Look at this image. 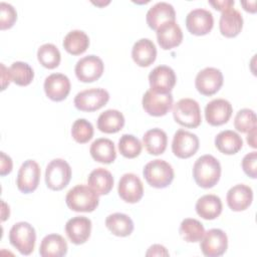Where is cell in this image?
<instances>
[{
    "instance_id": "1",
    "label": "cell",
    "mask_w": 257,
    "mask_h": 257,
    "mask_svg": "<svg viewBox=\"0 0 257 257\" xmlns=\"http://www.w3.org/2000/svg\"><path fill=\"white\" fill-rule=\"evenodd\" d=\"M193 177L201 188L209 189L214 187L221 177L220 162L212 155L201 156L194 164Z\"/></svg>"
},
{
    "instance_id": "2",
    "label": "cell",
    "mask_w": 257,
    "mask_h": 257,
    "mask_svg": "<svg viewBox=\"0 0 257 257\" xmlns=\"http://www.w3.org/2000/svg\"><path fill=\"white\" fill-rule=\"evenodd\" d=\"M65 202L67 207L74 212H92L98 206L99 198L92 188L80 184L67 192Z\"/></svg>"
},
{
    "instance_id": "3",
    "label": "cell",
    "mask_w": 257,
    "mask_h": 257,
    "mask_svg": "<svg viewBox=\"0 0 257 257\" xmlns=\"http://www.w3.org/2000/svg\"><path fill=\"white\" fill-rule=\"evenodd\" d=\"M143 175L150 186L163 189L173 182L175 173L173 167L168 162L156 159L145 166Z\"/></svg>"
},
{
    "instance_id": "4",
    "label": "cell",
    "mask_w": 257,
    "mask_h": 257,
    "mask_svg": "<svg viewBox=\"0 0 257 257\" xmlns=\"http://www.w3.org/2000/svg\"><path fill=\"white\" fill-rule=\"evenodd\" d=\"M9 241L22 255H29L35 247V229L27 222L15 223L9 231Z\"/></svg>"
},
{
    "instance_id": "5",
    "label": "cell",
    "mask_w": 257,
    "mask_h": 257,
    "mask_svg": "<svg viewBox=\"0 0 257 257\" xmlns=\"http://www.w3.org/2000/svg\"><path fill=\"white\" fill-rule=\"evenodd\" d=\"M176 122L186 127H197L202 121L199 103L193 98H182L173 107Z\"/></svg>"
},
{
    "instance_id": "6",
    "label": "cell",
    "mask_w": 257,
    "mask_h": 257,
    "mask_svg": "<svg viewBox=\"0 0 257 257\" xmlns=\"http://www.w3.org/2000/svg\"><path fill=\"white\" fill-rule=\"evenodd\" d=\"M71 179V168L69 164L62 159L50 161L45 170L46 186L53 191L64 189Z\"/></svg>"
},
{
    "instance_id": "7",
    "label": "cell",
    "mask_w": 257,
    "mask_h": 257,
    "mask_svg": "<svg viewBox=\"0 0 257 257\" xmlns=\"http://www.w3.org/2000/svg\"><path fill=\"white\" fill-rule=\"evenodd\" d=\"M109 93L104 88L91 87L79 91L74 97V105L81 111H94L107 103Z\"/></svg>"
},
{
    "instance_id": "8",
    "label": "cell",
    "mask_w": 257,
    "mask_h": 257,
    "mask_svg": "<svg viewBox=\"0 0 257 257\" xmlns=\"http://www.w3.org/2000/svg\"><path fill=\"white\" fill-rule=\"evenodd\" d=\"M200 241L202 253L207 257L221 256L228 248V237L221 229L214 228L208 230Z\"/></svg>"
},
{
    "instance_id": "9",
    "label": "cell",
    "mask_w": 257,
    "mask_h": 257,
    "mask_svg": "<svg viewBox=\"0 0 257 257\" xmlns=\"http://www.w3.org/2000/svg\"><path fill=\"white\" fill-rule=\"evenodd\" d=\"M40 167L34 160H26L19 168L16 185L20 192L24 194L35 191L40 180Z\"/></svg>"
},
{
    "instance_id": "10",
    "label": "cell",
    "mask_w": 257,
    "mask_h": 257,
    "mask_svg": "<svg viewBox=\"0 0 257 257\" xmlns=\"http://www.w3.org/2000/svg\"><path fill=\"white\" fill-rule=\"evenodd\" d=\"M142 104L146 112L153 116H162L172 108L173 95L169 93H161L152 90H147L143 96Z\"/></svg>"
},
{
    "instance_id": "11",
    "label": "cell",
    "mask_w": 257,
    "mask_h": 257,
    "mask_svg": "<svg viewBox=\"0 0 257 257\" xmlns=\"http://www.w3.org/2000/svg\"><path fill=\"white\" fill-rule=\"evenodd\" d=\"M223 74L220 69L215 67H206L198 72L195 85L197 90L203 95L215 94L223 85Z\"/></svg>"
},
{
    "instance_id": "12",
    "label": "cell",
    "mask_w": 257,
    "mask_h": 257,
    "mask_svg": "<svg viewBox=\"0 0 257 257\" xmlns=\"http://www.w3.org/2000/svg\"><path fill=\"white\" fill-rule=\"evenodd\" d=\"M104 64L102 60L93 54L80 58L75 64V75L82 82H92L97 80L103 72Z\"/></svg>"
},
{
    "instance_id": "13",
    "label": "cell",
    "mask_w": 257,
    "mask_h": 257,
    "mask_svg": "<svg viewBox=\"0 0 257 257\" xmlns=\"http://www.w3.org/2000/svg\"><path fill=\"white\" fill-rule=\"evenodd\" d=\"M199 149L198 137L183 128L178 130L173 138L172 152L180 159H188L194 156Z\"/></svg>"
},
{
    "instance_id": "14",
    "label": "cell",
    "mask_w": 257,
    "mask_h": 257,
    "mask_svg": "<svg viewBox=\"0 0 257 257\" xmlns=\"http://www.w3.org/2000/svg\"><path fill=\"white\" fill-rule=\"evenodd\" d=\"M214 25L211 11L203 8L191 10L186 17V27L194 35H205L209 33Z\"/></svg>"
},
{
    "instance_id": "15",
    "label": "cell",
    "mask_w": 257,
    "mask_h": 257,
    "mask_svg": "<svg viewBox=\"0 0 257 257\" xmlns=\"http://www.w3.org/2000/svg\"><path fill=\"white\" fill-rule=\"evenodd\" d=\"M177 81L175 71L167 65L155 67L149 74L151 89L161 93H169L174 88Z\"/></svg>"
},
{
    "instance_id": "16",
    "label": "cell",
    "mask_w": 257,
    "mask_h": 257,
    "mask_svg": "<svg viewBox=\"0 0 257 257\" xmlns=\"http://www.w3.org/2000/svg\"><path fill=\"white\" fill-rule=\"evenodd\" d=\"M117 192L119 197L127 203L139 202L144 195V186L141 179L133 173L122 175L118 181Z\"/></svg>"
},
{
    "instance_id": "17",
    "label": "cell",
    "mask_w": 257,
    "mask_h": 257,
    "mask_svg": "<svg viewBox=\"0 0 257 257\" xmlns=\"http://www.w3.org/2000/svg\"><path fill=\"white\" fill-rule=\"evenodd\" d=\"M233 112L232 104L224 98H215L205 107V117L209 124L217 126L226 123Z\"/></svg>"
},
{
    "instance_id": "18",
    "label": "cell",
    "mask_w": 257,
    "mask_h": 257,
    "mask_svg": "<svg viewBox=\"0 0 257 257\" xmlns=\"http://www.w3.org/2000/svg\"><path fill=\"white\" fill-rule=\"evenodd\" d=\"M44 91L53 101L65 99L70 91V80L62 73H52L44 80Z\"/></svg>"
},
{
    "instance_id": "19",
    "label": "cell",
    "mask_w": 257,
    "mask_h": 257,
    "mask_svg": "<svg viewBox=\"0 0 257 257\" xmlns=\"http://www.w3.org/2000/svg\"><path fill=\"white\" fill-rule=\"evenodd\" d=\"M65 232L73 244H83L90 236L91 221L84 216L72 217L65 224Z\"/></svg>"
},
{
    "instance_id": "20",
    "label": "cell",
    "mask_w": 257,
    "mask_h": 257,
    "mask_svg": "<svg viewBox=\"0 0 257 257\" xmlns=\"http://www.w3.org/2000/svg\"><path fill=\"white\" fill-rule=\"evenodd\" d=\"M156 31L158 43L165 50L180 45L183 40L182 29L176 21H167L163 23Z\"/></svg>"
},
{
    "instance_id": "21",
    "label": "cell",
    "mask_w": 257,
    "mask_h": 257,
    "mask_svg": "<svg viewBox=\"0 0 257 257\" xmlns=\"http://www.w3.org/2000/svg\"><path fill=\"white\" fill-rule=\"evenodd\" d=\"M227 204L232 211L240 212L246 210L252 203L253 191L244 184L233 186L227 192Z\"/></svg>"
},
{
    "instance_id": "22",
    "label": "cell",
    "mask_w": 257,
    "mask_h": 257,
    "mask_svg": "<svg viewBox=\"0 0 257 257\" xmlns=\"http://www.w3.org/2000/svg\"><path fill=\"white\" fill-rule=\"evenodd\" d=\"M146 20L151 29L157 30L167 21H176V12L172 4L158 2L148 10Z\"/></svg>"
},
{
    "instance_id": "23",
    "label": "cell",
    "mask_w": 257,
    "mask_h": 257,
    "mask_svg": "<svg viewBox=\"0 0 257 257\" xmlns=\"http://www.w3.org/2000/svg\"><path fill=\"white\" fill-rule=\"evenodd\" d=\"M243 27L242 14L233 7L222 11L219 21V28L222 35L225 37L237 36Z\"/></svg>"
},
{
    "instance_id": "24",
    "label": "cell",
    "mask_w": 257,
    "mask_h": 257,
    "mask_svg": "<svg viewBox=\"0 0 257 257\" xmlns=\"http://www.w3.org/2000/svg\"><path fill=\"white\" fill-rule=\"evenodd\" d=\"M132 57L139 66H150L157 57V48L155 43L149 38H142L138 40L133 46Z\"/></svg>"
},
{
    "instance_id": "25",
    "label": "cell",
    "mask_w": 257,
    "mask_h": 257,
    "mask_svg": "<svg viewBox=\"0 0 257 257\" xmlns=\"http://www.w3.org/2000/svg\"><path fill=\"white\" fill-rule=\"evenodd\" d=\"M197 214L205 220H214L222 213L223 205L221 199L213 194L204 195L196 203Z\"/></svg>"
},
{
    "instance_id": "26",
    "label": "cell",
    "mask_w": 257,
    "mask_h": 257,
    "mask_svg": "<svg viewBox=\"0 0 257 257\" xmlns=\"http://www.w3.org/2000/svg\"><path fill=\"white\" fill-rule=\"evenodd\" d=\"M67 243L59 234L46 235L39 247V254L42 257H62L67 253Z\"/></svg>"
},
{
    "instance_id": "27",
    "label": "cell",
    "mask_w": 257,
    "mask_h": 257,
    "mask_svg": "<svg viewBox=\"0 0 257 257\" xmlns=\"http://www.w3.org/2000/svg\"><path fill=\"white\" fill-rule=\"evenodd\" d=\"M89 153L94 161L102 164H110L116 158L114 144L106 138H99L93 141L90 145Z\"/></svg>"
},
{
    "instance_id": "28",
    "label": "cell",
    "mask_w": 257,
    "mask_h": 257,
    "mask_svg": "<svg viewBox=\"0 0 257 257\" xmlns=\"http://www.w3.org/2000/svg\"><path fill=\"white\" fill-rule=\"evenodd\" d=\"M143 144L150 155L158 156L163 154L168 145V136L166 132L159 127L147 131L143 137Z\"/></svg>"
},
{
    "instance_id": "29",
    "label": "cell",
    "mask_w": 257,
    "mask_h": 257,
    "mask_svg": "<svg viewBox=\"0 0 257 257\" xmlns=\"http://www.w3.org/2000/svg\"><path fill=\"white\" fill-rule=\"evenodd\" d=\"M216 148L225 155L238 153L243 146L242 138L234 131L226 130L220 132L215 138Z\"/></svg>"
},
{
    "instance_id": "30",
    "label": "cell",
    "mask_w": 257,
    "mask_h": 257,
    "mask_svg": "<svg viewBox=\"0 0 257 257\" xmlns=\"http://www.w3.org/2000/svg\"><path fill=\"white\" fill-rule=\"evenodd\" d=\"M87 183L98 195H106L113 187V177L108 170L96 168L88 175Z\"/></svg>"
},
{
    "instance_id": "31",
    "label": "cell",
    "mask_w": 257,
    "mask_h": 257,
    "mask_svg": "<svg viewBox=\"0 0 257 257\" xmlns=\"http://www.w3.org/2000/svg\"><path fill=\"white\" fill-rule=\"evenodd\" d=\"M124 125V116L117 109H107L97 118V128L105 134L119 132Z\"/></svg>"
},
{
    "instance_id": "32",
    "label": "cell",
    "mask_w": 257,
    "mask_h": 257,
    "mask_svg": "<svg viewBox=\"0 0 257 257\" xmlns=\"http://www.w3.org/2000/svg\"><path fill=\"white\" fill-rule=\"evenodd\" d=\"M106 228L115 236L126 237L134 231V222L123 213H113L105 219Z\"/></svg>"
},
{
    "instance_id": "33",
    "label": "cell",
    "mask_w": 257,
    "mask_h": 257,
    "mask_svg": "<svg viewBox=\"0 0 257 257\" xmlns=\"http://www.w3.org/2000/svg\"><path fill=\"white\" fill-rule=\"evenodd\" d=\"M62 44L68 53L72 55H79L88 48L89 38L82 30H71L65 35Z\"/></svg>"
},
{
    "instance_id": "34",
    "label": "cell",
    "mask_w": 257,
    "mask_h": 257,
    "mask_svg": "<svg viewBox=\"0 0 257 257\" xmlns=\"http://www.w3.org/2000/svg\"><path fill=\"white\" fill-rule=\"evenodd\" d=\"M179 231L182 238L186 242L195 243L203 238L205 228L199 220L193 218H186L182 221Z\"/></svg>"
},
{
    "instance_id": "35",
    "label": "cell",
    "mask_w": 257,
    "mask_h": 257,
    "mask_svg": "<svg viewBox=\"0 0 257 257\" xmlns=\"http://www.w3.org/2000/svg\"><path fill=\"white\" fill-rule=\"evenodd\" d=\"M9 75L15 84L26 86L33 80L34 71L28 63L23 61H15L9 67Z\"/></svg>"
},
{
    "instance_id": "36",
    "label": "cell",
    "mask_w": 257,
    "mask_h": 257,
    "mask_svg": "<svg viewBox=\"0 0 257 257\" xmlns=\"http://www.w3.org/2000/svg\"><path fill=\"white\" fill-rule=\"evenodd\" d=\"M37 58L40 64L48 69L57 67L61 60L60 51L52 43H45L37 50Z\"/></svg>"
},
{
    "instance_id": "37",
    "label": "cell",
    "mask_w": 257,
    "mask_h": 257,
    "mask_svg": "<svg viewBox=\"0 0 257 257\" xmlns=\"http://www.w3.org/2000/svg\"><path fill=\"white\" fill-rule=\"evenodd\" d=\"M118 151L124 158L134 159L141 154L142 144L137 137L124 134L118 141Z\"/></svg>"
},
{
    "instance_id": "38",
    "label": "cell",
    "mask_w": 257,
    "mask_h": 257,
    "mask_svg": "<svg viewBox=\"0 0 257 257\" xmlns=\"http://www.w3.org/2000/svg\"><path fill=\"white\" fill-rule=\"evenodd\" d=\"M71 136L75 142L85 144L93 137V126L85 118H77L71 126Z\"/></svg>"
},
{
    "instance_id": "39",
    "label": "cell",
    "mask_w": 257,
    "mask_h": 257,
    "mask_svg": "<svg viewBox=\"0 0 257 257\" xmlns=\"http://www.w3.org/2000/svg\"><path fill=\"white\" fill-rule=\"evenodd\" d=\"M256 113L249 108L240 109L234 118V127L241 133H248L256 127Z\"/></svg>"
},
{
    "instance_id": "40",
    "label": "cell",
    "mask_w": 257,
    "mask_h": 257,
    "mask_svg": "<svg viewBox=\"0 0 257 257\" xmlns=\"http://www.w3.org/2000/svg\"><path fill=\"white\" fill-rule=\"evenodd\" d=\"M17 19V12L15 8L6 2L0 3V28L5 30L11 28Z\"/></svg>"
},
{
    "instance_id": "41",
    "label": "cell",
    "mask_w": 257,
    "mask_h": 257,
    "mask_svg": "<svg viewBox=\"0 0 257 257\" xmlns=\"http://www.w3.org/2000/svg\"><path fill=\"white\" fill-rule=\"evenodd\" d=\"M257 153L255 151L247 154L242 160V169L244 173L252 179L257 178Z\"/></svg>"
},
{
    "instance_id": "42",
    "label": "cell",
    "mask_w": 257,
    "mask_h": 257,
    "mask_svg": "<svg viewBox=\"0 0 257 257\" xmlns=\"http://www.w3.org/2000/svg\"><path fill=\"white\" fill-rule=\"evenodd\" d=\"M12 160L9 156H7L4 152H1V169H0V175L5 176L9 174L12 171Z\"/></svg>"
},
{
    "instance_id": "43",
    "label": "cell",
    "mask_w": 257,
    "mask_h": 257,
    "mask_svg": "<svg viewBox=\"0 0 257 257\" xmlns=\"http://www.w3.org/2000/svg\"><path fill=\"white\" fill-rule=\"evenodd\" d=\"M146 255L147 256H168L169 252L167 251L166 247H164L163 245L155 244L149 248Z\"/></svg>"
},
{
    "instance_id": "44",
    "label": "cell",
    "mask_w": 257,
    "mask_h": 257,
    "mask_svg": "<svg viewBox=\"0 0 257 257\" xmlns=\"http://www.w3.org/2000/svg\"><path fill=\"white\" fill-rule=\"evenodd\" d=\"M209 4H211L216 10L224 11L228 8H231L234 6L235 2L233 0H223V1H209Z\"/></svg>"
},
{
    "instance_id": "45",
    "label": "cell",
    "mask_w": 257,
    "mask_h": 257,
    "mask_svg": "<svg viewBox=\"0 0 257 257\" xmlns=\"http://www.w3.org/2000/svg\"><path fill=\"white\" fill-rule=\"evenodd\" d=\"M247 142L248 144L252 147V148H256V127L251 130L250 132H248V136H247Z\"/></svg>"
},
{
    "instance_id": "46",
    "label": "cell",
    "mask_w": 257,
    "mask_h": 257,
    "mask_svg": "<svg viewBox=\"0 0 257 257\" xmlns=\"http://www.w3.org/2000/svg\"><path fill=\"white\" fill-rule=\"evenodd\" d=\"M241 4L243 5V7H244V9L246 11H249V12H252V13H254L256 11V8H255L256 2L255 1H251V2H249V1H242Z\"/></svg>"
}]
</instances>
